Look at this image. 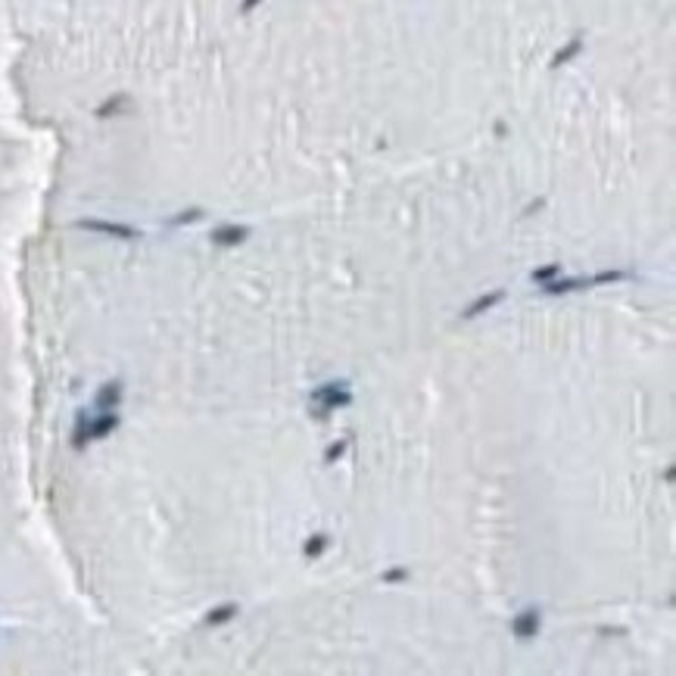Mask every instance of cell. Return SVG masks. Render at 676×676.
<instances>
[{
    "mask_svg": "<svg viewBox=\"0 0 676 676\" xmlns=\"http://www.w3.org/2000/svg\"><path fill=\"white\" fill-rule=\"evenodd\" d=\"M623 277H629L627 271H598V275L589 277V281H592V287H598V284H614V281H623Z\"/></svg>",
    "mask_w": 676,
    "mask_h": 676,
    "instance_id": "obj_16",
    "label": "cell"
},
{
    "mask_svg": "<svg viewBox=\"0 0 676 676\" xmlns=\"http://www.w3.org/2000/svg\"><path fill=\"white\" fill-rule=\"evenodd\" d=\"M259 3H262V0H244V3H240V13H253Z\"/></svg>",
    "mask_w": 676,
    "mask_h": 676,
    "instance_id": "obj_19",
    "label": "cell"
},
{
    "mask_svg": "<svg viewBox=\"0 0 676 676\" xmlns=\"http://www.w3.org/2000/svg\"><path fill=\"white\" fill-rule=\"evenodd\" d=\"M346 406H352V390L346 380H327V384L312 390V415L318 421H325L331 412L346 408Z\"/></svg>",
    "mask_w": 676,
    "mask_h": 676,
    "instance_id": "obj_1",
    "label": "cell"
},
{
    "mask_svg": "<svg viewBox=\"0 0 676 676\" xmlns=\"http://www.w3.org/2000/svg\"><path fill=\"white\" fill-rule=\"evenodd\" d=\"M580 50H583V34H574L568 47H561L558 54L552 56V69H558V66H564V62H570L576 54H580Z\"/></svg>",
    "mask_w": 676,
    "mask_h": 676,
    "instance_id": "obj_10",
    "label": "cell"
},
{
    "mask_svg": "<svg viewBox=\"0 0 676 676\" xmlns=\"http://www.w3.org/2000/svg\"><path fill=\"white\" fill-rule=\"evenodd\" d=\"M237 605L234 602H224V605H215V608L206 614V627H222V623H228V620H234L237 617Z\"/></svg>",
    "mask_w": 676,
    "mask_h": 676,
    "instance_id": "obj_9",
    "label": "cell"
},
{
    "mask_svg": "<svg viewBox=\"0 0 676 676\" xmlns=\"http://www.w3.org/2000/svg\"><path fill=\"white\" fill-rule=\"evenodd\" d=\"M586 287H592L589 277H564V281H546V284H542V293H548V296H561V293L586 290Z\"/></svg>",
    "mask_w": 676,
    "mask_h": 676,
    "instance_id": "obj_7",
    "label": "cell"
},
{
    "mask_svg": "<svg viewBox=\"0 0 676 676\" xmlns=\"http://www.w3.org/2000/svg\"><path fill=\"white\" fill-rule=\"evenodd\" d=\"M78 228L84 231H97V234H106V237H115V240H137L141 231L131 228V224H119V222H100V218H82Z\"/></svg>",
    "mask_w": 676,
    "mask_h": 676,
    "instance_id": "obj_2",
    "label": "cell"
},
{
    "mask_svg": "<svg viewBox=\"0 0 676 676\" xmlns=\"http://www.w3.org/2000/svg\"><path fill=\"white\" fill-rule=\"evenodd\" d=\"M203 218V209H184L181 215L172 218V224H190V222H200Z\"/></svg>",
    "mask_w": 676,
    "mask_h": 676,
    "instance_id": "obj_18",
    "label": "cell"
},
{
    "mask_svg": "<svg viewBox=\"0 0 676 676\" xmlns=\"http://www.w3.org/2000/svg\"><path fill=\"white\" fill-rule=\"evenodd\" d=\"M125 106H128V97H125V94H115V97H109V100L103 103L100 109H97V115H100V119H106V115H119Z\"/></svg>",
    "mask_w": 676,
    "mask_h": 676,
    "instance_id": "obj_13",
    "label": "cell"
},
{
    "mask_svg": "<svg viewBox=\"0 0 676 676\" xmlns=\"http://www.w3.org/2000/svg\"><path fill=\"white\" fill-rule=\"evenodd\" d=\"M115 427H119V412H100L94 421H88L91 443H94V440H106Z\"/></svg>",
    "mask_w": 676,
    "mask_h": 676,
    "instance_id": "obj_6",
    "label": "cell"
},
{
    "mask_svg": "<svg viewBox=\"0 0 676 676\" xmlns=\"http://www.w3.org/2000/svg\"><path fill=\"white\" fill-rule=\"evenodd\" d=\"M502 299H505V290H502V287H499V290H493V293H483V296H477L465 312H461V318H477V315H483V312H489L493 305H499Z\"/></svg>",
    "mask_w": 676,
    "mask_h": 676,
    "instance_id": "obj_8",
    "label": "cell"
},
{
    "mask_svg": "<svg viewBox=\"0 0 676 676\" xmlns=\"http://www.w3.org/2000/svg\"><path fill=\"white\" fill-rule=\"evenodd\" d=\"M408 576H412V574H408L406 568H393V570H386V574H384V583H386V586H396V583H406Z\"/></svg>",
    "mask_w": 676,
    "mask_h": 676,
    "instance_id": "obj_17",
    "label": "cell"
},
{
    "mask_svg": "<svg viewBox=\"0 0 676 676\" xmlns=\"http://www.w3.org/2000/svg\"><path fill=\"white\" fill-rule=\"evenodd\" d=\"M122 396H125L122 380H109V384H103L100 393H97V408H100V412H115L119 402H122Z\"/></svg>",
    "mask_w": 676,
    "mask_h": 676,
    "instance_id": "obj_5",
    "label": "cell"
},
{
    "mask_svg": "<svg viewBox=\"0 0 676 676\" xmlns=\"http://www.w3.org/2000/svg\"><path fill=\"white\" fill-rule=\"evenodd\" d=\"M246 237H250V228H246V224H218V228L209 234V240L215 246H240Z\"/></svg>",
    "mask_w": 676,
    "mask_h": 676,
    "instance_id": "obj_4",
    "label": "cell"
},
{
    "mask_svg": "<svg viewBox=\"0 0 676 676\" xmlns=\"http://www.w3.org/2000/svg\"><path fill=\"white\" fill-rule=\"evenodd\" d=\"M327 546H331V539H327V533H315V536H312V539H305L303 555H305V558H312V561H315V558H321V555H325V548H327Z\"/></svg>",
    "mask_w": 676,
    "mask_h": 676,
    "instance_id": "obj_12",
    "label": "cell"
},
{
    "mask_svg": "<svg viewBox=\"0 0 676 676\" xmlns=\"http://www.w3.org/2000/svg\"><path fill=\"white\" fill-rule=\"evenodd\" d=\"M88 415H84V412H78V418H75V430H72V446L75 449H78V452H82V449L84 446H88V443H91V433H88Z\"/></svg>",
    "mask_w": 676,
    "mask_h": 676,
    "instance_id": "obj_11",
    "label": "cell"
},
{
    "mask_svg": "<svg viewBox=\"0 0 676 676\" xmlns=\"http://www.w3.org/2000/svg\"><path fill=\"white\" fill-rule=\"evenodd\" d=\"M539 627H542L539 608H524L521 614L511 620V629L517 639H533V636H539Z\"/></svg>",
    "mask_w": 676,
    "mask_h": 676,
    "instance_id": "obj_3",
    "label": "cell"
},
{
    "mask_svg": "<svg viewBox=\"0 0 676 676\" xmlns=\"http://www.w3.org/2000/svg\"><path fill=\"white\" fill-rule=\"evenodd\" d=\"M346 449H349V436H343V440H337V443H331V446H327V449H325V461H327V465H334V461H337V458H340V455H343V452H346Z\"/></svg>",
    "mask_w": 676,
    "mask_h": 676,
    "instance_id": "obj_14",
    "label": "cell"
},
{
    "mask_svg": "<svg viewBox=\"0 0 676 676\" xmlns=\"http://www.w3.org/2000/svg\"><path fill=\"white\" fill-rule=\"evenodd\" d=\"M555 275H561V265H558V262H552V265H542V268H536V271H533V281H536V284H546V281H552Z\"/></svg>",
    "mask_w": 676,
    "mask_h": 676,
    "instance_id": "obj_15",
    "label": "cell"
}]
</instances>
